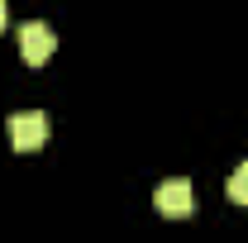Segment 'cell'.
I'll return each instance as SVG.
<instances>
[{"label":"cell","instance_id":"3","mask_svg":"<svg viewBox=\"0 0 248 243\" xmlns=\"http://www.w3.org/2000/svg\"><path fill=\"white\" fill-rule=\"evenodd\" d=\"M191 200H196V196H191V182H182V177H177V182H162V186L153 191L157 214H167V219H182V214H191Z\"/></svg>","mask_w":248,"mask_h":243},{"label":"cell","instance_id":"4","mask_svg":"<svg viewBox=\"0 0 248 243\" xmlns=\"http://www.w3.org/2000/svg\"><path fill=\"white\" fill-rule=\"evenodd\" d=\"M224 191H229V200H234V205H248V162H239V167L229 172Z\"/></svg>","mask_w":248,"mask_h":243},{"label":"cell","instance_id":"5","mask_svg":"<svg viewBox=\"0 0 248 243\" xmlns=\"http://www.w3.org/2000/svg\"><path fill=\"white\" fill-rule=\"evenodd\" d=\"M5 19H10V15H5V0H0V29H5Z\"/></svg>","mask_w":248,"mask_h":243},{"label":"cell","instance_id":"1","mask_svg":"<svg viewBox=\"0 0 248 243\" xmlns=\"http://www.w3.org/2000/svg\"><path fill=\"white\" fill-rule=\"evenodd\" d=\"M5 134H10V148L15 152H38L48 143V115L43 110H19V115H10Z\"/></svg>","mask_w":248,"mask_h":243},{"label":"cell","instance_id":"2","mask_svg":"<svg viewBox=\"0 0 248 243\" xmlns=\"http://www.w3.org/2000/svg\"><path fill=\"white\" fill-rule=\"evenodd\" d=\"M19 53H24L29 67H43V62L58 53V33H53V24H43V19L19 24Z\"/></svg>","mask_w":248,"mask_h":243}]
</instances>
